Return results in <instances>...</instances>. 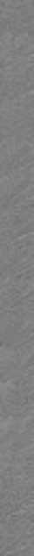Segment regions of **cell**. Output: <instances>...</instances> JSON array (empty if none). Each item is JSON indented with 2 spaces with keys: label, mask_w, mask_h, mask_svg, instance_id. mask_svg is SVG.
<instances>
[{
  "label": "cell",
  "mask_w": 34,
  "mask_h": 556,
  "mask_svg": "<svg viewBox=\"0 0 34 556\" xmlns=\"http://www.w3.org/2000/svg\"><path fill=\"white\" fill-rule=\"evenodd\" d=\"M32 270L31 272L17 274V277H11L7 280H3V309L9 311V309L17 307L19 302L31 298L32 294Z\"/></svg>",
  "instance_id": "cell-8"
},
{
  "label": "cell",
  "mask_w": 34,
  "mask_h": 556,
  "mask_svg": "<svg viewBox=\"0 0 34 556\" xmlns=\"http://www.w3.org/2000/svg\"><path fill=\"white\" fill-rule=\"evenodd\" d=\"M32 135H16L3 140V174L19 170V167L32 165Z\"/></svg>",
  "instance_id": "cell-3"
},
{
  "label": "cell",
  "mask_w": 34,
  "mask_h": 556,
  "mask_svg": "<svg viewBox=\"0 0 34 556\" xmlns=\"http://www.w3.org/2000/svg\"><path fill=\"white\" fill-rule=\"evenodd\" d=\"M31 322H32V302L31 298L19 302L17 307L9 309L3 316V331L4 342H13L19 334H31Z\"/></svg>",
  "instance_id": "cell-5"
},
{
  "label": "cell",
  "mask_w": 34,
  "mask_h": 556,
  "mask_svg": "<svg viewBox=\"0 0 34 556\" xmlns=\"http://www.w3.org/2000/svg\"><path fill=\"white\" fill-rule=\"evenodd\" d=\"M3 24L11 31H31L32 0H3Z\"/></svg>",
  "instance_id": "cell-7"
},
{
  "label": "cell",
  "mask_w": 34,
  "mask_h": 556,
  "mask_svg": "<svg viewBox=\"0 0 34 556\" xmlns=\"http://www.w3.org/2000/svg\"><path fill=\"white\" fill-rule=\"evenodd\" d=\"M32 92L17 98H3V135H32Z\"/></svg>",
  "instance_id": "cell-1"
},
{
  "label": "cell",
  "mask_w": 34,
  "mask_h": 556,
  "mask_svg": "<svg viewBox=\"0 0 34 556\" xmlns=\"http://www.w3.org/2000/svg\"><path fill=\"white\" fill-rule=\"evenodd\" d=\"M32 203H34V187L28 185L26 189L22 191V194H17L16 198H13L11 203H9V206H16V209H28V206H32ZM9 206H7V209H9Z\"/></svg>",
  "instance_id": "cell-11"
},
{
  "label": "cell",
  "mask_w": 34,
  "mask_h": 556,
  "mask_svg": "<svg viewBox=\"0 0 34 556\" xmlns=\"http://www.w3.org/2000/svg\"><path fill=\"white\" fill-rule=\"evenodd\" d=\"M32 92V57L17 59L3 66V96L17 98Z\"/></svg>",
  "instance_id": "cell-2"
},
{
  "label": "cell",
  "mask_w": 34,
  "mask_h": 556,
  "mask_svg": "<svg viewBox=\"0 0 34 556\" xmlns=\"http://www.w3.org/2000/svg\"><path fill=\"white\" fill-rule=\"evenodd\" d=\"M32 176H34L32 165L19 167V170L3 174V181H0V185H3V198H0L3 200V209H7L9 203H11L17 194H22L28 185H32Z\"/></svg>",
  "instance_id": "cell-9"
},
{
  "label": "cell",
  "mask_w": 34,
  "mask_h": 556,
  "mask_svg": "<svg viewBox=\"0 0 34 556\" xmlns=\"http://www.w3.org/2000/svg\"><path fill=\"white\" fill-rule=\"evenodd\" d=\"M32 222H34V209H16V206H9L3 209L0 215V235H3V246L11 244L13 239L22 238V235L32 233Z\"/></svg>",
  "instance_id": "cell-4"
},
{
  "label": "cell",
  "mask_w": 34,
  "mask_h": 556,
  "mask_svg": "<svg viewBox=\"0 0 34 556\" xmlns=\"http://www.w3.org/2000/svg\"><path fill=\"white\" fill-rule=\"evenodd\" d=\"M32 241H34V235L26 233V235H22V238L13 239L11 244L3 246V274L9 272L13 265L22 263L24 259L32 257Z\"/></svg>",
  "instance_id": "cell-10"
},
{
  "label": "cell",
  "mask_w": 34,
  "mask_h": 556,
  "mask_svg": "<svg viewBox=\"0 0 34 556\" xmlns=\"http://www.w3.org/2000/svg\"><path fill=\"white\" fill-rule=\"evenodd\" d=\"M34 52L32 31H11L4 28L3 36V63L17 61V59H28Z\"/></svg>",
  "instance_id": "cell-6"
}]
</instances>
